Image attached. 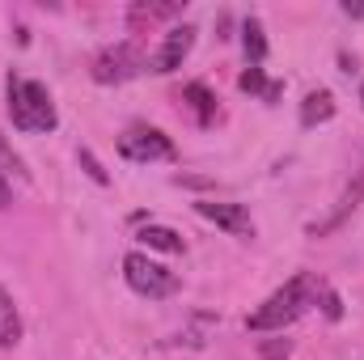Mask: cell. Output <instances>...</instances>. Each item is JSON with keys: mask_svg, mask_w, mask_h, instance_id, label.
Returning <instances> with one entry per match:
<instances>
[{"mask_svg": "<svg viewBox=\"0 0 364 360\" xmlns=\"http://www.w3.org/2000/svg\"><path fill=\"white\" fill-rule=\"evenodd\" d=\"M314 297H322V284H318L314 275H292L279 292H272V297L246 318V327H250V331H284L288 322H296V318L314 305Z\"/></svg>", "mask_w": 364, "mask_h": 360, "instance_id": "6da1fadb", "label": "cell"}, {"mask_svg": "<svg viewBox=\"0 0 364 360\" xmlns=\"http://www.w3.org/2000/svg\"><path fill=\"white\" fill-rule=\"evenodd\" d=\"M9 119L17 132H55L60 115H55V102L51 93L43 90L38 81H26V77H9Z\"/></svg>", "mask_w": 364, "mask_h": 360, "instance_id": "7a4b0ae2", "label": "cell"}, {"mask_svg": "<svg viewBox=\"0 0 364 360\" xmlns=\"http://www.w3.org/2000/svg\"><path fill=\"white\" fill-rule=\"evenodd\" d=\"M123 280H127L140 297H149V301H161V297L178 292V275L170 268H161V263H153V259L140 255V250H132V255L123 259Z\"/></svg>", "mask_w": 364, "mask_h": 360, "instance_id": "3957f363", "label": "cell"}, {"mask_svg": "<svg viewBox=\"0 0 364 360\" xmlns=\"http://www.w3.org/2000/svg\"><path fill=\"white\" fill-rule=\"evenodd\" d=\"M144 68H149V60H144L140 43H114V47H106L93 60V81L97 85H123V81H132Z\"/></svg>", "mask_w": 364, "mask_h": 360, "instance_id": "277c9868", "label": "cell"}, {"mask_svg": "<svg viewBox=\"0 0 364 360\" xmlns=\"http://www.w3.org/2000/svg\"><path fill=\"white\" fill-rule=\"evenodd\" d=\"M119 153L127 157V162H174L178 157V149H174V140L166 136V132H157V127H127L123 136H119Z\"/></svg>", "mask_w": 364, "mask_h": 360, "instance_id": "5b68a950", "label": "cell"}, {"mask_svg": "<svg viewBox=\"0 0 364 360\" xmlns=\"http://www.w3.org/2000/svg\"><path fill=\"white\" fill-rule=\"evenodd\" d=\"M191 47H195V26H174L166 38H161V47L149 55V73H174L182 68V60L191 55Z\"/></svg>", "mask_w": 364, "mask_h": 360, "instance_id": "8992f818", "label": "cell"}, {"mask_svg": "<svg viewBox=\"0 0 364 360\" xmlns=\"http://www.w3.org/2000/svg\"><path fill=\"white\" fill-rule=\"evenodd\" d=\"M195 212H199V216H208V221H216V225H220V229H229L233 238H255V221H250V212H246L242 203L199 199V203H195Z\"/></svg>", "mask_w": 364, "mask_h": 360, "instance_id": "52a82bcc", "label": "cell"}, {"mask_svg": "<svg viewBox=\"0 0 364 360\" xmlns=\"http://www.w3.org/2000/svg\"><path fill=\"white\" fill-rule=\"evenodd\" d=\"M360 199H364V174H356V182H352V186L343 191V199H339V208H335V212H331L326 221H318V225H309V233H314V238H326V233H335V229H339V225H343V221H348V216H352L356 208H360Z\"/></svg>", "mask_w": 364, "mask_h": 360, "instance_id": "ba28073f", "label": "cell"}, {"mask_svg": "<svg viewBox=\"0 0 364 360\" xmlns=\"http://www.w3.org/2000/svg\"><path fill=\"white\" fill-rule=\"evenodd\" d=\"M331 115H335V93L331 90L305 93V102H301V127H318V123H326Z\"/></svg>", "mask_w": 364, "mask_h": 360, "instance_id": "9c48e42d", "label": "cell"}, {"mask_svg": "<svg viewBox=\"0 0 364 360\" xmlns=\"http://www.w3.org/2000/svg\"><path fill=\"white\" fill-rule=\"evenodd\" d=\"M140 242H144L149 250H166V255H182V250H186L182 233L166 229V225H149V229H140Z\"/></svg>", "mask_w": 364, "mask_h": 360, "instance_id": "30bf717a", "label": "cell"}, {"mask_svg": "<svg viewBox=\"0 0 364 360\" xmlns=\"http://www.w3.org/2000/svg\"><path fill=\"white\" fill-rule=\"evenodd\" d=\"M182 102L191 106V115H195L199 123H212V119H216V97L208 93V85H199V81H191V85L182 90Z\"/></svg>", "mask_w": 364, "mask_h": 360, "instance_id": "8fae6325", "label": "cell"}, {"mask_svg": "<svg viewBox=\"0 0 364 360\" xmlns=\"http://www.w3.org/2000/svg\"><path fill=\"white\" fill-rule=\"evenodd\" d=\"M17 339H21V318H17L13 297L0 288V348H13Z\"/></svg>", "mask_w": 364, "mask_h": 360, "instance_id": "7c38bea8", "label": "cell"}, {"mask_svg": "<svg viewBox=\"0 0 364 360\" xmlns=\"http://www.w3.org/2000/svg\"><path fill=\"white\" fill-rule=\"evenodd\" d=\"M242 47H246V55H250V64H255V68H259V64L267 60V38H263V21H255V17H250V21L242 26Z\"/></svg>", "mask_w": 364, "mask_h": 360, "instance_id": "4fadbf2b", "label": "cell"}, {"mask_svg": "<svg viewBox=\"0 0 364 360\" xmlns=\"http://www.w3.org/2000/svg\"><path fill=\"white\" fill-rule=\"evenodd\" d=\"M174 13H182V4H136L132 21H157V17H174Z\"/></svg>", "mask_w": 364, "mask_h": 360, "instance_id": "5bb4252c", "label": "cell"}, {"mask_svg": "<svg viewBox=\"0 0 364 360\" xmlns=\"http://www.w3.org/2000/svg\"><path fill=\"white\" fill-rule=\"evenodd\" d=\"M267 85H272V81H267V77H263V68H255V64L237 77V90H242V93H267Z\"/></svg>", "mask_w": 364, "mask_h": 360, "instance_id": "9a60e30c", "label": "cell"}, {"mask_svg": "<svg viewBox=\"0 0 364 360\" xmlns=\"http://www.w3.org/2000/svg\"><path fill=\"white\" fill-rule=\"evenodd\" d=\"M0 174H17V179H26V162L4 144V136H0Z\"/></svg>", "mask_w": 364, "mask_h": 360, "instance_id": "2e32d148", "label": "cell"}, {"mask_svg": "<svg viewBox=\"0 0 364 360\" xmlns=\"http://www.w3.org/2000/svg\"><path fill=\"white\" fill-rule=\"evenodd\" d=\"M288 352H292V348H288V339H267V344H263V352H259V360H288Z\"/></svg>", "mask_w": 364, "mask_h": 360, "instance_id": "e0dca14e", "label": "cell"}, {"mask_svg": "<svg viewBox=\"0 0 364 360\" xmlns=\"http://www.w3.org/2000/svg\"><path fill=\"white\" fill-rule=\"evenodd\" d=\"M81 166H85V170H90V179H93V182H102V186H106V182H110V174H106V170H102V166H97V157H93L90 149H81Z\"/></svg>", "mask_w": 364, "mask_h": 360, "instance_id": "ac0fdd59", "label": "cell"}, {"mask_svg": "<svg viewBox=\"0 0 364 360\" xmlns=\"http://www.w3.org/2000/svg\"><path fill=\"white\" fill-rule=\"evenodd\" d=\"M322 309H326V318H331V322H339V318H343V305H339V297H335L331 288H322Z\"/></svg>", "mask_w": 364, "mask_h": 360, "instance_id": "d6986e66", "label": "cell"}, {"mask_svg": "<svg viewBox=\"0 0 364 360\" xmlns=\"http://www.w3.org/2000/svg\"><path fill=\"white\" fill-rule=\"evenodd\" d=\"M343 13H348V17H364V4H352V0H348V4H343Z\"/></svg>", "mask_w": 364, "mask_h": 360, "instance_id": "ffe728a7", "label": "cell"}, {"mask_svg": "<svg viewBox=\"0 0 364 360\" xmlns=\"http://www.w3.org/2000/svg\"><path fill=\"white\" fill-rule=\"evenodd\" d=\"M0 208H9V182H4V174H0Z\"/></svg>", "mask_w": 364, "mask_h": 360, "instance_id": "44dd1931", "label": "cell"}, {"mask_svg": "<svg viewBox=\"0 0 364 360\" xmlns=\"http://www.w3.org/2000/svg\"><path fill=\"white\" fill-rule=\"evenodd\" d=\"M360 106H364V85H360Z\"/></svg>", "mask_w": 364, "mask_h": 360, "instance_id": "7402d4cb", "label": "cell"}]
</instances>
